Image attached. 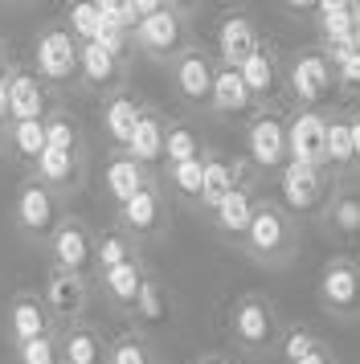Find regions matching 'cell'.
<instances>
[{"instance_id":"obj_1","label":"cell","mask_w":360,"mask_h":364,"mask_svg":"<svg viewBox=\"0 0 360 364\" xmlns=\"http://www.w3.org/2000/svg\"><path fill=\"white\" fill-rule=\"evenodd\" d=\"M238 246H242V254L250 262L282 270V266L295 262V254H299V221H295L278 200L262 197L258 213H254V221H250V230H245V237Z\"/></svg>"},{"instance_id":"obj_2","label":"cell","mask_w":360,"mask_h":364,"mask_svg":"<svg viewBox=\"0 0 360 364\" xmlns=\"http://www.w3.org/2000/svg\"><path fill=\"white\" fill-rule=\"evenodd\" d=\"M226 328H229V340L242 348V352H250V356H266V352H278V340H282L287 323H282L278 307L266 295L245 291V295H238L233 303H229Z\"/></svg>"},{"instance_id":"obj_3","label":"cell","mask_w":360,"mask_h":364,"mask_svg":"<svg viewBox=\"0 0 360 364\" xmlns=\"http://www.w3.org/2000/svg\"><path fill=\"white\" fill-rule=\"evenodd\" d=\"M135 50H144L147 58L156 62H176L184 50H193V25H189V9L184 4H172V0H160L152 17L139 21L135 29Z\"/></svg>"},{"instance_id":"obj_4","label":"cell","mask_w":360,"mask_h":364,"mask_svg":"<svg viewBox=\"0 0 360 364\" xmlns=\"http://www.w3.org/2000/svg\"><path fill=\"white\" fill-rule=\"evenodd\" d=\"M282 90L291 95L295 111H303V107H324V102L336 95V70H332V62L319 53V46L299 50L282 62Z\"/></svg>"},{"instance_id":"obj_5","label":"cell","mask_w":360,"mask_h":364,"mask_svg":"<svg viewBox=\"0 0 360 364\" xmlns=\"http://www.w3.org/2000/svg\"><path fill=\"white\" fill-rule=\"evenodd\" d=\"M78 70H82V41L62 21L46 25L33 41V74L46 86H70L78 82Z\"/></svg>"},{"instance_id":"obj_6","label":"cell","mask_w":360,"mask_h":364,"mask_svg":"<svg viewBox=\"0 0 360 364\" xmlns=\"http://www.w3.org/2000/svg\"><path fill=\"white\" fill-rule=\"evenodd\" d=\"M287 115L278 107L254 111L245 123V164L258 176H278L287 168Z\"/></svg>"},{"instance_id":"obj_7","label":"cell","mask_w":360,"mask_h":364,"mask_svg":"<svg viewBox=\"0 0 360 364\" xmlns=\"http://www.w3.org/2000/svg\"><path fill=\"white\" fill-rule=\"evenodd\" d=\"M278 181V205L303 221V217H319L324 205L336 193V181L327 176V168H311V164H287L275 176Z\"/></svg>"},{"instance_id":"obj_8","label":"cell","mask_w":360,"mask_h":364,"mask_svg":"<svg viewBox=\"0 0 360 364\" xmlns=\"http://www.w3.org/2000/svg\"><path fill=\"white\" fill-rule=\"evenodd\" d=\"M315 299L332 319H360V270L352 254H332L319 266Z\"/></svg>"},{"instance_id":"obj_9","label":"cell","mask_w":360,"mask_h":364,"mask_svg":"<svg viewBox=\"0 0 360 364\" xmlns=\"http://www.w3.org/2000/svg\"><path fill=\"white\" fill-rule=\"evenodd\" d=\"M62 197L58 193H49L41 181H33V176H25L21 181V188H16V200H13V225L29 242H37V246H46L49 237H53V230L62 225Z\"/></svg>"},{"instance_id":"obj_10","label":"cell","mask_w":360,"mask_h":364,"mask_svg":"<svg viewBox=\"0 0 360 364\" xmlns=\"http://www.w3.org/2000/svg\"><path fill=\"white\" fill-rule=\"evenodd\" d=\"M53 270L65 274H82V279H95V230L82 221V217H62V225L53 230V237L46 242Z\"/></svg>"},{"instance_id":"obj_11","label":"cell","mask_w":360,"mask_h":364,"mask_svg":"<svg viewBox=\"0 0 360 364\" xmlns=\"http://www.w3.org/2000/svg\"><path fill=\"white\" fill-rule=\"evenodd\" d=\"M41 299H46V311L53 319V328H74V323H82V315L90 307V279L65 274V270L49 266L46 282H41Z\"/></svg>"},{"instance_id":"obj_12","label":"cell","mask_w":360,"mask_h":364,"mask_svg":"<svg viewBox=\"0 0 360 364\" xmlns=\"http://www.w3.org/2000/svg\"><path fill=\"white\" fill-rule=\"evenodd\" d=\"M115 225L123 233H131L135 242H147V237H160L164 225H168V197H164V184L160 176L152 184H144L127 205H119L115 213Z\"/></svg>"},{"instance_id":"obj_13","label":"cell","mask_w":360,"mask_h":364,"mask_svg":"<svg viewBox=\"0 0 360 364\" xmlns=\"http://www.w3.org/2000/svg\"><path fill=\"white\" fill-rule=\"evenodd\" d=\"M262 41V29L258 21L250 17L245 9H229V13H221V21H217V66H229V70H242L250 58H254V50H258Z\"/></svg>"},{"instance_id":"obj_14","label":"cell","mask_w":360,"mask_h":364,"mask_svg":"<svg viewBox=\"0 0 360 364\" xmlns=\"http://www.w3.org/2000/svg\"><path fill=\"white\" fill-rule=\"evenodd\" d=\"M324 144H327V111L324 107H303L287 115V164H311L324 168Z\"/></svg>"},{"instance_id":"obj_15","label":"cell","mask_w":360,"mask_h":364,"mask_svg":"<svg viewBox=\"0 0 360 364\" xmlns=\"http://www.w3.org/2000/svg\"><path fill=\"white\" fill-rule=\"evenodd\" d=\"M213 78H217V58H213V53H205L201 46L184 50L176 62H172V86H176V95L189 102V107L209 111Z\"/></svg>"},{"instance_id":"obj_16","label":"cell","mask_w":360,"mask_h":364,"mask_svg":"<svg viewBox=\"0 0 360 364\" xmlns=\"http://www.w3.org/2000/svg\"><path fill=\"white\" fill-rule=\"evenodd\" d=\"M242 82H245V90H250V99H254L258 111L275 107L278 90H282V58H278V50L270 41H262L258 50H254V58L242 66Z\"/></svg>"},{"instance_id":"obj_17","label":"cell","mask_w":360,"mask_h":364,"mask_svg":"<svg viewBox=\"0 0 360 364\" xmlns=\"http://www.w3.org/2000/svg\"><path fill=\"white\" fill-rule=\"evenodd\" d=\"M254 181V172H250V164L245 160H229V156H217V151H205V184H201V205L196 209H205V213H213L221 200L238 188V184Z\"/></svg>"},{"instance_id":"obj_18","label":"cell","mask_w":360,"mask_h":364,"mask_svg":"<svg viewBox=\"0 0 360 364\" xmlns=\"http://www.w3.org/2000/svg\"><path fill=\"white\" fill-rule=\"evenodd\" d=\"M49 90L46 82L25 66H9V123H25V119H49Z\"/></svg>"},{"instance_id":"obj_19","label":"cell","mask_w":360,"mask_h":364,"mask_svg":"<svg viewBox=\"0 0 360 364\" xmlns=\"http://www.w3.org/2000/svg\"><path fill=\"white\" fill-rule=\"evenodd\" d=\"M4 323H9L13 344H29V340H41V336H49V331H58L53 319H49V311H46L41 291H16V295L9 299Z\"/></svg>"},{"instance_id":"obj_20","label":"cell","mask_w":360,"mask_h":364,"mask_svg":"<svg viewBox=\"0 0 360 364\" xmlns=\"http://www.w3.org/2000/svg\"><path fill=\"white\" fill-rule=\"evenodd\" d=\"M86 176V151H58V148H46L33 164V181H41L49 193H74Z\"/></svg>"},{"instance_id":"obj_21","label":"cell","mask_w":360,"mask_h":364,"mask_svg":"<svg viewBox=\"0 0 360 364\" xmlns=\"http://www.w3.org/2000/svg\"><path fill=\"white\" fill-rule=\"evenodd\" d=\"M258 205H262V197H258V188H254V181L238 184V188H233V193H229V197L209 213L213 230L221 233V237L242 242L245 230H250V221H254V213H258Z\"/></svg>"},{"instance_id":"obj_22","label":"cell","mask_w":360,"mask_h":364,"mask_svg":"<svg viewBox=\"0 0 360 364\" xmlns=\"http://www.w3.org/2000/svg\"><path fill=\"white\" fill-rule=\"evenodd\" d=\"M123 58H115L111 50H102L98 41H86L82 46V70H78V82L95 95H119V82H123Z\"/></svg>"},{"instance_id":"obj_23","label":"cell","mask_w":360,"mask_h":364,"mask_svg":"<svg viewBox=\"0 0 360 364\" xmlns=\"http://www.w3.org/2000/svg\"><path fill=\"white\" fill-rule=\"evenodd\" d=\"M311 25L319 33V50H344V46H352V33H356L352 0H319L311 9Z\"/></svg>"},{"instance_id":"obj_24","label":"cell","mask_w":360,"mask_h":364,"mask_svg":"<svg viewBox=\"0 0 360 364\" xmlns=\"http://www.w3.org/2000/svg\"><path fill=\"white\" fill-rule=\"evenodd\" d=\"M324 168L336 184L356 176V151H352V132H348V111L327 115V144H324Z\"/></svg>"},{"instance_id":"obj_25","label":"cell","mask_w":360,"mask_h":364,"mask_svg":"<svg viewBox=\"0 0 360 364\" xmlns=\"http://www.w3.org/2000/svg\"><path fill=\"white\" fill-rule=\"evenodd\" d=\"M152 181H156V172L144 164H135L127 151H111V160L102 164V188H107V197H115V205H127Z\"/></svg>"},{"instance_id":"obj_26","label":"cell","mask_w":360,"mask_h":364,"mask_svg":"<svg viewBox=\"0 0 360 364\" xmlns=\"http://www.w3.org/2000/svg\"><path fill=\"white\" fill-rule=\"evenodd\" d=\"M58 352H62V364H107L111 344L102 340L98 328L74 323V328H58Z\"/></svg>"},{"instance_id":"obj_27","label":"cell","mask_w":360,"mask_h":364,"mask_svg":"<svg viewBox=\"0 0 360 364\" xmlns=\"http://www.w3.org/2000/svg\"><path fill=\"white\" fill-rule=\"evenodd\" d=\"M209 111L213 115H221V119H242V115H254V111H258L254 99H250V90H245V82H242V70L217 66Z\"/></svg>"},{"instance_id":"obj_28","label":"cell","mask_w":360,"mask_h":364,"mask_svg":"<svg viewBox=\"0 0 360 364\" xmlns=\"http://www.w3.org/2000/svg\"><path fill=\"white\" fill-rule=\"evenodd\" d=\"M147 279H152V270L144 266V258H131V262L115 266L107 274H98V287H102V295L111 299L115 307H123V311L131 315V307H135V299H139Z\"/></svg>"},{"instance_id":"obj_29","label":"cell","mask_w":360,"mask_h":364,"mask_svg":"<svg viewBox=\"0 0 360 364\" xmlns=\"http://www.w3.org/2000/svg\"><path fill=\"white\" fill-rule=\"evenodd\" d=\"M144 102L135 99V95H127V90H119V95H111V99L102 102V132L111 135L115 151L127 148V139L135 135V127H139V119H144Z\"/></svg>"},{"instance_id":"obj_30","label":"cell","mask_w":360,"mask_h":364,"mask_svg":"<svg viewBox=\"0 0 360 364\" xmlns=\"http://www.w3.org/2000/svg\"><path fill=\"white\" fill-rule=\"evenodd\" d=\"M319 225L327 233H336L340 242H356L360 246V193H348L344 184H336L332 200H327L324 213H319Z\"/></svg>"},{"instance_id":"obj_31","label":"cell","mask_w":360,"mask_h":364,"mask_svg":"<svg viewBox=\"0 0 360 364\" xmlns=\"http://www.w3.org/2000/svg\"><path fill=\"white\" fill-rule=\"evenodd\" d=\"M164 135H168V119H164L160 111L147 107L144 119H139V127H135V135L127 139V148L123 151H127L135 164L156 168V164H164Z\"/></svg>"},{"instance_id":"obj_32","label":"cell","mask_w":360,"mask_h":364,"mask_svg":"<svg viewBox=\"0 0 360 364\" xmlns=\"http://www.w3.org/2000/svg\"><path fill=\"white\" fill-rule=\"evenodd\" d=\"M131 258H139V242L131 233H123L119 225L95 233V279L107 274V270H115V266L131 262Z\"/></svg>"},{"instance_id":"obj_33","label":"cell","mask_w":360,"mask_h":364,"mask_svg":"<svg viewBox=\"0 0 360 364\" xmlns=\"http://www.w3.org/2000/svg\"><path fill=\"white\" fill-rule=\"evenodd\" d=\"M131 319H135L139 328H164V323L172 319V299H168V287H164L156 274L144 282V291H139L135 307H131Z\"/></svg>"},{"instance_id":"obj_34","label":"cell","mask_w":360,"mask_h":364,"mask_svg":"<svg viewBox=\"0 0 360 364\" xmlns=\"http://www.w3.org/2000/svg\"><path fill=\"white\" fill-rule=\"evenodd\" d=\"M205 151H209V148L201 144V135H196L189 123H168V135H164V168L201 160Z\"/></svg>"},{"instance_id":"obj_35","label":"cell","mask_w":360,"mask_h":364,"mask_svg":"<svg viewBox=\"0 0 360 364\" xmlns=\"http://www.w3.org/2000/svg\"><path fill=\"white\" fill-rule=\"evenodd\" d=\"M9 148L25 160V164H37V156L46 151V119H25V123H9Z\"/></svg>"},{"instance_id":"obj_36","label":"cell","mask_w":360,"mask_h":364,"mask_svg":"<svg viewBox=\"0 0 360 364\" xmlns=\"http://www.w3.org/2000/svg\"><path fill=\"white\" fill-rule=\"evenodd\" d=\"M46 148L58 151H86V135H82V123L65 111H53L46 119Z\"/></svg>"},{"instance_id":"obj_37","label":"cell","mask_w":360,"mask_h":364,"mask_svg":"<svg viewBox=\"0 0 360 364\" xmlns=\"http://www.w3.org/2000/svg\"><path fill=\"white\" fill-rule=\"evenodd\" d=\"M336 70V95H348V99H360V53L352 46L344 50H319Z\"/></svg>"},{"instance_id":"obj_38","label":"cell","mask_w":360,"mask_h":364,"mask_svg":"<svg viewBox=\"0 0 360 364\" xmlns=\"http://www.w3.org/2000/svg\"><path fill=\"white\" fill-rule=\"evenodd\" d=\"M62 25H65V29H70L74 37H78L82 46H86V41H98V29H102L98 0H78V4L62 9Z\"/></svg>"},{"instance_id":"obj_39","label":"cell","mask_w":360,"mask_h":364,"mask_svg":"<svg viewBox=\"0 0 360 364\" xmlns=\"http://www.w3.org/2000/svg\"><path fill=\"white\" fill-rule=\"evenodd\" d=\"M164 176L172 184V193L184 200L201 205V184H205V156L201 160H189V164H176V168H164Z\"/></svg>"},{"instance_id":"obj_40","label":"cell","mask_w":360,"mask_h":364,"mask_svg":"<svg viewBox=\"0 0 360 364\" xmlns=\"http://www.w3.org/2000/svg\"><path fill=\"white\" fill-rule=\"evenodd\" d=\"M107 364H156V352L144 331H123L107 352Z\"/></svg>"},{"instance_id":"obj_41","label":"cell","mask_w":360,"mask_h":364,"mask_svg":"<svg viewBox=\"0 0 360 364\" xmlns=\"http://www.w3.org/2000/svg\"><path fill=\"white\" fill-rule=\"evenodd\" d=\"M327 340L319 336V331L311 328H287L282 331V340H278V360L282 364H299L303 356H311L315 348H324Z\"/></svg>"},{"instance_id":"obj_42","label":"cell","mask_w":360,"mask_h":364,"mask_svg":"<svg viewBox=\"0 0 360 364\" xmlns=\"http://www.w3.org/2000/svg\"><path fill=\"white\" fill-rule=\"evenodd\" d=\"M16 364H62V352H58V331H49L41 340H29V344H13Z\"/></svg>"},{"instance_id":"obj_43","label":"cell","mask_w":360,"mask_h":364,"mask_svg":"<svg viewBox=\"0 0 360 364\" xmlns=\"http://www.w3.org/2000/svg\"><path fill=\"white\" fill-rule=\"evenodd\" d=\"M348 132H352V151H356V176H360V107L348 111Z\"/></svg>"},{"instance_id":"obj_44","label":"cell","mask_w":360,"mask_h":364,"mask_svg":"<svg viewBox=\"0 0 360 364\" xmlns=\"http://www.w3.org/2000/svg\"><path fill=\"white\" fill-rule=\"evenodd\" d=\"M299 364H340V356L332 352V344H324V348H315L311 356H303Z\"/></svg>"},{"instance_id":"obj_45","label":"cell","mask_w":360,"mask_h":364,"mask_svg":"<svg viewBox=\"0 0 360 364\" xmlns=\"http://www.w3.org/2000/svg\"><path fill=\"white\" fill-rule=\"evenodd\" d=\"M0 127H9V74H0Z\"/></svg>"},{"instance_id":"obj_46","label":"cell","mask_w":360,"mask_h":364,"mask_svg":"<svg viewBox=\"0 0 360 364\" xmlns=\"http://www.w3.org/2000/svg\"><path fill=\"white\" fill-rule=\"evenodd\" d=\"M196 364H233V360L221 356V352H205V356H196Z\"/></svg>"},{"instance_id":"obj_47","label":"cell","mask_w":360,"mask_h":364,"mask_svg":"<svg viewBox=\"0 0 360 364\" xmlns=\"http://www.w3.org/2000/svg\"><path fill=\"white\" fill-rule=\"evenodd\" d=\"M0 74H9V53H4V41H0Z\"/></svg>"},{"instance_id":"obj_48","label":"cell","mask_w":360,"mask_h":364,"mask_svg":"<svg viewBox=\"0 0 360 364\" xmlns=\"http://www.w3.org/2000/svg\"><path fill=\"white\" fill-rule=\"evenodd\" d=\"M352 21H356V29H360V0H352Z\"/></svg>"},{"instance_id":"obj_49","label":"cell","mask_w":360,"mask_h":364,"mask_svg":"<svg viewBox=\"0 0 360 364\" xmlns=\"http://www.w3.org/2000/svg\"><path fill=\"white\" fill-rule=\"evenodd\" d=\"M4 132H9V127H0V151H4V144H9V135Z\"/></svg>"},{"instance_id":"obj_50","label":"cell","mask_w":360,"mask_h":364,"mask_svg":"<svg viewBox=\"0 0 360 364\" xmlns=\"http://www.w3.org/2000/svg\"><path fill=\"white\" fill-rule=\"evenodd\" d=\"M352 50L360 53V29H356V33H352Z\"/></svg>"},{"instance_id":"obj_51","label":"cell","mask_w":360,"mask_h":364,"mask_svg":"<svg viewBox=\"0 0 360 364\" xmlns=\"http://www.w3.org/2000/svg\"><path fill=\"white\" fill-rule=\"evenodd\" d=\"M352 258H356V270H360V246H356V254H352Z\"/></svg>"}]
</instances>
